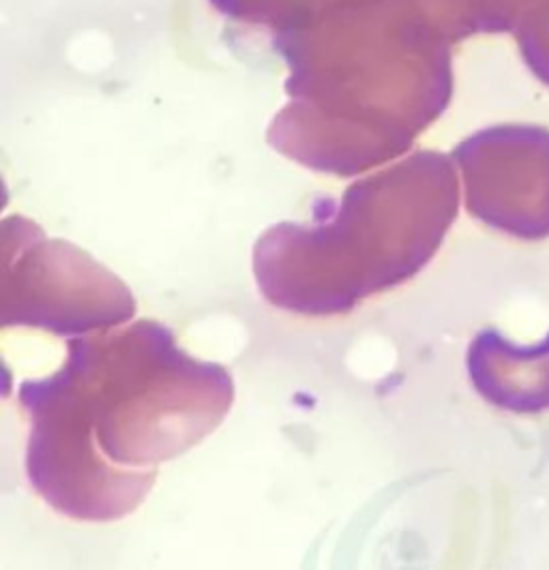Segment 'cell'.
Wrapping results in <instances>:
<instances>
[{
	"instance_id": "6da1fadb",
	"label": "cell",
	"mask_w": 549,
	"mask_h": 570,
	"mask_svg": "<svg viewBox=\"0 0 549 570\" xmlns=\"http://www.w3.org/2000/svg\"><path fill=\"white\" fill-rule=\"evenodd\" d=\"M232 400L231 373L185 354L157 322L73 337L57 373L20 386L30 485L80 521L134 513L157 468L219 428Z\"/></svg>"
},
{
	"instance_id": "7a4b0ae2",
	"label": "cell",
	"mask_w": 549,
	"mask_h": 570,
	"mask_svg": "<svg viewBox=\"0 0 549 570\" xmlns=\"http://www.w3.org/2000/svg\"><path fill=\"white\" fill-rule=\"evenodd\" d=\"M416 168L402 164L356 180L340 204L316 202L312 222L266 229L254 247L264 298L290 314L326 317L404 284L438 240Z\"/></svg>"
},
{
	"instance_id": "3957f363",
	"label": "cell",
	"mask_w": 549,
	"mask_h": 570,
	"mask_svg": "<svg viewBox=\"0 0 549 570\" xmlns=\"http://www.w3.org/2000/svg\"><path fill=\"white\" fill-rule=\"evenodd\" d=\"M134 315L131 289L87 252L48 238L24 217L2 222V326L82 337L129 322Z\"/></svg>"
}]
</instances>
